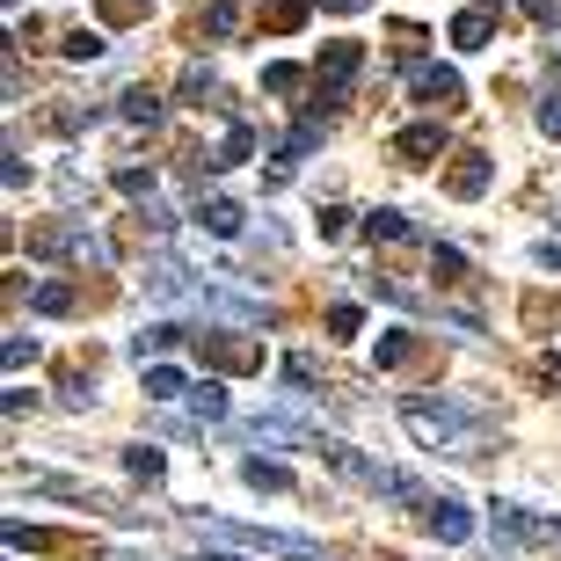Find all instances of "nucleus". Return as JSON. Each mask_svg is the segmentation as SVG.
<instances>
[{
    "mask_svg": "<svg viewBox=\"0 0 561 561\" xmlns=\"http://www.w3.org/2000/svg\"><path fill=\"white\" fill-rule=\"evenodd\" d=\"M423 525H431V540H445V547L474 540V518H467V511H459L453 496H431V511H423Z\"/></svg>",
    "mask_w": 561,
    "mask_h": 561,
    "instance_id": "9b49d317",
    "label": "nucleus"
},
{
    "mask_svg": "<svg viewBox=\"0 0 561 561\" xmlns=\"http://www.w3.org/2000/svg\"><path fill=\"white\" fill-rule=\"evenodd\" d=\"M263 88H271V95H299L307 73H299V66H263Z\"/></svg>",
    "mask_w": 561,
    "mask_h": 561,
    "instance_id": "7c9ffc66",
    "label": "nucleus"
},
{
    "mask_svg": "<svg viewBox=\"0 0 561 561\" xmlns=\"http://www.w3.org/2000/svg\"><path fill=\"white\" fill-rule=\"evenodd\" d=\"M183 401H190V409H197L205 423H227V387H219V379H197Z\"/></svg>",
    "mask_w": 561,
    "mask_h": 561,
    "instance_id": "5701e85b",
    "label": "nucleus"
},
{
    "mask_svg": "<svg viewBox=\"0 0 561 561\" xmlns=\"http://www.w3.org/2000/svg\"><path fill=\"white\" fill-rule=\"evenodd\" d=\"M117 117H125V125H161V95H153V88H125V95H117Z\"/></svg>",
    "mask_w": 561,
    "mask_h": 561,
    "instance_id": "a211bd4d",
    "label": "nucleus"
},
{
    "mask_svg": "<svg viewBox=\"0 0 561 561\" xmlns=\"http://www.w3.org/2000/svg\"><path fill=\"white\" fill-rule=\"evenodd\" d=\"M496 540H511V547H533V540H554L561 525L554 518H533V511H518V503H496Z\"/></svg>",
    "mask_w": 561,
    "mask_h": 561,
    "instance_id": "6e6552de",
    "label": "nucleus"
},
{
    "mask_svg": "<svg viewBox=\"0 0 561 561\" xmlns=\"http://www.w3.org/2000/svg\"><path fill=\"white\" fill-rule=\"evenodd\" d=\"M219 561H255V554H249V547H241V554H219Z\"/></svg>",
    "mask_w": 561,
    "mask_h": 561,
    "instance_id": "79ce46f5",
    "label": "nucleus"
},
{
    "mask_svg": "<svg viewBox=\"0 0 561 561\" xmlns=\"http://www.w3.org/2000/svg\"><path fill=\"white\" fill-rule=\"evenodd\" d=\"M365 241H416V227H409V211H365Z\"/></svg>",
    "mask_w": 561,
    "mask_h": 561,
    "instance_id": "6ab92c4d",
    "label": "nucleus"
},
{
    "mask_svg": "<svg viewBox=\"0 0 561 561\" xmlns=\"http://www.w3.org/2000/svg\"><path fill=\"white\" fill-rule=\"evenodd\" d=\"M416 351H423V343H416V335H409V329H387V335H379V343H373L379 373H394V365H416Z\"/></svg>",
    "mask_w": 561,
    "mask_h": 561,
    "instance_id": "2eb2a0df",
    "label": "nucleus"
},
{
    "mask_svg": "<svg viewBox=\"0 0 561 561\" xmlns=\"http://www.w3.org/2000/svg\"><path fill=\"white\" fill-rule=\"evenodd\" d=\"M365 329V313L351 307V299H343V307H329V335H357Z\"/></svg>",
    "mask_w": 561,
    "mask_h": 561,
    "instance_id": "72a5a7b5",
    "label": "nucleus"
},
{
    "mask_svg": "<svg viewBox=\"0 0 561 561\" xmlns=\"http://www.w3.org/2000/svg\"><path fill=\"white\" fill-rule=\"evenodd\" d=\"M51 131H81V125H95V110H81V103H59L51 117H44Z\"/></svg>",
    "mask_w": 561,
    "mask_h": 561,
    "instance_id": "2f4dec72",
    "label": "nucleus"
},
{
    "mask_svg": "<svg viewBox=\"0 0 561 561\" xmlns=\"http://www.w3.org/2000/svg\"><path fill=\"white\" fill-rule=\"evenodd\" d=\"M190 533H197V540H219V547H249V554H277V561H321V547L299 540V533H263V525H219V518H197Z\"/></svg>",
    "mask_w": 561,
    "mask_h": 561,
    "instance_id": "20e7f679",
    "label": "nucleus"
},
{
    "mask_svg": "<svg viewBox=\"0 0 561 561\" xmlns=\"http://www.w3.org/2000/svg\"><path fill=\"white\" fill-rule=\"evenodd\" d=\"M161 467H168V459L153 453V445H131V453H125V474L131 481H161Z\"/></svg>",
    "mask_w": 561,
    "mask_h": 561,
    "instance_id": "bb28decb",
    "label": "nucleus"
},
{
    "mask_svg": "<svg viewBox=\"0 0 561 561\" xmlns=\"http://www.w3.org/2000/svg\"><path fill=\"white\" fill-rule=\"evenodd\" d=\"M8 8H15V0H8Z\"/></svg>",
    "mask_w": 561,
    "mask_h": 561,
    "instance_id": "37998d69",
    "label": "nucleus"
},
{
    "mask_svg": "<svg viewBox=\"0 0 561 561\" xmlns=\"http://www.w3.org/2000/svg\"><path fill=\"white\" fill-rule=\"evenodd\" d=\"M525 329H554V299L533 291V299H525Z\"/></svg>",
    "mask_w": 561,
    "mask_h": 561,
    "instance_id": "c9c22d12",
    "label": "nucleus"
},
{
    "mask_svg": "<svg viewBox=\"0 0 561 561\" xmlns=\"http://www.w3.org/2000/svg\"><path fill=\"white\" fill-rule=\"evenodd\" d=\"M321 8H335V15H357V8H373V0H321Z\"/></svg>",
    "mask_w": 561,
    "mask_h": 561,
    "instance_id": "a19ab883",
    "label": "nucleus"
},
{
    "mask_svg": "<svg viewBox=\"0 0 561 561\" xmlns=\"http://www.w3.org/2000/svg\"><path fill=\"white\" fill-rule=\"evenodd\" d=\"M518 8H525V22H540V30H554V22H561L554 0H518Z\"/></svg>",
    "mask_w": 561,
    "mask_h": 561,
    "instance_id": "e433bc0d",
    "label": "nucleus"
},
{
    "mask_svg": "<svg viewBox=\"0 0 561 561\" xmlns=\"http://www.w3.org/2000/svg\"><path fill=\"white\" fill-rule=\"evenodd\" d=\"M540 131H547V139H561V95H547V103H540Z\"/></svg>",
    "mask_w": 561,
    "mask_h": 561,
    "instance_id": "4c0bfd02",
    "label": "nucleus"
},
{
    "mask_svg": "<svg viewBox=\"0 0 561 561\" xmlns=\"http://www.w3.org/2000/svg\"><path fill=\"white\" fill-rule=\"evenodd\" d=\"M117 190H125V197H146V190H153V168L125 161V168H117Z\"/></svg>",
    "mask_w": 561,
    "mask_h": 561,
    "instance_id": "473e14b6",
    "label": "nucleus"
},
{
    "mask_svg": "<svg viewBox=\"0 0 561 561\" xmlns=\"http://www.w3.org/2000/svg\"><path fill=\"white\" fill-rule=\"evenodd\" d=\"M401 423H409V437H416L423 453H453V459L489 453V423H481L474 409L445 401V394H409L401 401Z\"/></svg>",
    "mask_w": 561,
    "mask_h": 561,
    "instance_id": "f257e3e1",
    "label": "nucleus"
},
{
    "mask_svg": "<svg viewBox=\"0 0 561 561\" xmlns=\"http://www.w3.org/2000/svg\"><path fill=\"white\" fill-rule=\"evenodd\" d=\"M190 351L205 357L211 373H263V343H255V335H227V329H190Z\"/></svg>",
    "mask_w": 561,
    "mask_h": 561,
    "instance_id": "39448f33",
    "label": "nucleus"
},
{
    "mask_svg": "<svg viewBox=\"0 0 561 561\" xmlns=\"http://www.w3.org/2000/svg\"><path fill=\"white\" fill-rule=\"evenodd\" d=\"M88 241H95V233H88V219H51V227L30 233V255H44V263H51V255H81Z\"/></svg>",
    "mask_w": 561,
    "mask_h": 561,
    "instance_id": "1a4fd4ad",
    "label": "nucleus"
},
{
    "mask_svg": "<svg viewBox=\"0 0 561 561\" xmlns=\"http://www.w3.org/2000/svg\"><path fill=\"white\" fill-rule=\"evenodd\" d=\"M81 307V285H66V277H44L37 291H30V313H44V321H51V313H73Z\"/></svg>",
    "mask_w": 561,
    "mask_h": 561,
    "instance_id": "ddd939ff",
    "label": "nucleus"
},
{
    "mask_svg": "<svg viewBox=\"0 0 561 561\" xmlns=\"http://www.w3.org/2000/svg\"><path fill=\"white\" fill-rule=\"evenodd\" d=\"M190 379L175 373V365H146V401H183Z\"/></svg>",
    "mask_w": 561,
    "mask_h": 561,
    "instance_id": "393cba45",
    "label": "nucleus"
},
{
    "mask_svg": "<svg viewBox=\"0 0 561 561\" xmlns=\"http://www.w3.org/2000/svg\"><path fill=\"white\" fill-rule=\"evenodd\" d=\"M437 153H445V125H437V117H431V125L394 131V161H401V168H431Z\"/></svg>",
    "mask_w": 561,
    "mask_h": 561,
    "instance_id": "9d476101",
    "label": "nucleus"
},
{
    "mask_svg": "<svg viewBox=\"0 0 561 561\" xmlns=\"http://www.w3.org/2000/svg\"><path fill=\"white\" fill-rule=\"evenodd\" d=\"M95 15H103V30H131L153 15V0H95Z\"/></svg>",
    "mask_w": 561,
    "mask_h": 561,
    "instance_id": "b1692460",
    "label": "nucleus"
},
{
    "mask_svg": "<svg viewBox=\"0 0 561 561\" xmlns=\"http://www.w3.org/2000/svg\"><path fill=\"white\" fill-rule=\"evenodd\" d=\"M313 0H263V30H277V37H291V30H307Z\"/></svg>",
    "mask_w": 561,
    "mask_h": 561,
    "instance_id": "dca6fc26",
    "label": "nucleus"
},
{
    "mask_svg": "<svg viewBox=\"0 0 561 561\" xmlns=\"http://www.w3.org/2000/svg\"><path fill=\"white\" fill-rule=\"evenodd\" d=\"M183 103L190 110H227V88H219L211 66H183Z\"/></svg>",
    "mask_w": 561,
    "mask_h": 561,
    "instance_id": "f8f14e48",
    "label": "nucleus"
},
{
    "mask_svg": "<svg viewBox=\"0 0 561 561\" xmlns=\"http://www.w3.org/2000/svg\"><path fill=\"white\" fill-rule=\"evenodd\" d=\"M351 219H357V211H343V205H321V211H313L321 241H343V233H351Z\"/></svg>",
    "mask_w": 561,
    "mask_h": 561,
    "instance_id": "c756f323",
    "label": "nucleus"
},
{
    "mask_svg": "<svg viewBox=\"0 0 561 561\" xmlns=\"http://www.w3.org/2000/svg\"><path fill=\"white\" fill-rule=\"evenodd\" d=\"M241 481H249V489H263V496H285V489H291V474L277 467V459H249V467H241Z\"/></svg>",
    "mask_w": 561,
    "mask_h": 561,
    "instance_id": "a878e982",
    "label": "nucleus"
},
{
    "mask_svg": "<svg viewBox=\"0 0 561 561\" xmlns=\"http://www.w3.org/2000/svg\"><path fill=\"white\" fill-rule=\"evenodd\" d=\"M489 175H496V161H489L481 146H467V153H453V168H445V190H453L459 205H474L481 190H489Z\"/></svg>",
    "mask_w": 561,
    "mask_h": 561,
    "instance_id": "0eeeda50",
    "label": "nucleus"
},
{
    "mask_svg": "<svg viewBox=\"0 0 561 561\" xmlns=\"http://www.w3.org/2000/svg\"><path fill=\"white\" fill-rule=\"evenodd\" d=\"M285 379L291 387H313V357H285Z\"/></svg>",
    "mask_w": 561,
    "mask_h": 561,
    "instance_id": "58836bf2",
    "label": "nucleus"
},
{
    "mask_svg": "<svg viewBox=\"0 0 561 561\" xmlns=\"http://www.w3.org/2000/svg\"><path fill=\"white\" fill-rule=\"evenodd\" d=\"M59 51H66V59H73V66H88V59H103L110 44H103V37H95V30H73V37H66V44H59Z\"/></svg>",
    "mask_w": 561,
    "mask_h": 561,
    "instance_id": "cd10ccee",
    "label": "nucleus"
},
{
    "mask_svg": "<svg viewBox=\"0 0 561 561\" xmlns=\"http://www.w3.org/2000/svg\"><path fill=\"white\" fill-rule=\"evenodd\" d=\"M241 22H249V8H241V0H211L205 15H197V30H205V37H233Z\"/></svg>",
    "mask_w": 561,
    "mask_h": 561,
    "instance_id": "aec40b11",
    "label": "nucleus"
},
{
    "mask_svg": "<svg viewBox=\"0 0 561 561\" xmlns=\"http://www.w3.org/2000/svg\"><path fill=\"white\" fill-rule=\"evenodd\" d=\"M409 88H416V103H431V110H459V103H467V81H459L453 66L409 59Z\"/></svg>",
    "mask_w": 561,
    "mask_h": 561,
    "instance_id": "423d86ee",
    "label": "nucleus"
},
{
    "mask_svg": "<svg viewBox=\"0 0 561 561\" xmlns=\"http://www.w3.org/2000/svg\"><path fill=\"white\" fill-rule=\"evenodd\" d=\"M540 263H547V271H561V241H540Z\"/></svg>",
    "mask_w": 561,
    "mask_h": 561,
    "instance_id": "ea45409f",
    "label": "nucleus"
},
{
    "mask_svg": "<svg viewBox=\"0 0 561 561\" xmlns=\"http://www.w3.org/2000/svg\"><path fill=\"white\" fill-rule=\"evenodd\" d=\"M175 343H190V329H175V321H153V329H139L131 335V357H161V351H175Z\"/></svg>",
    "mask_w": 561,
    "mask_h": 561,
    "instance_id": "4468645a",
    "label": "nucleus"
},
{
    "mask_svg": "<svg viewBox=\"0 0 561 561\" xmlns=\"http://www.w3.org/2000/svg\"><path fill=\"white\" fill-rule=\"evenodd\" d=\"M197 219H205V233H219V241H233V233H241V205H233V197H205V205H197Z\"/></svg>",
    "mask_w": 561,
    "mask_h": 561,
    "instance_id": "f3484780",
    "label": "nucleus"
},
{
    "mask_svg": "<svg viewBox=\"0 0 561 561\" xmlns=\"http://www.w3.org/2000/svg\"><path fill=\"white\" fill-rule=\"evenodd\" d=\"M0 357H8V373H22V365L37 357V335H8V351H0Z\"/></svg>",
    "mask_w": 561,
    "mask_h": 561,
    "instance_id": "f704fd0d",
    "label": "nucleus"
},
{
    "mask_svg": "<svg viewBox=\"0 0 561 561\" xmlns=\"http://www.w3.org/2000/svg\"><path fill=\"white\" fill-rule=\"evenodd\" d=\"M249 153H255V131H249V125H233L227 139H219V153H205V168H241Z\"/></svg>",
    "mask_w": 561,
    "mask_h": 561,
    "instance_id": "4be33fe9",
    "label": "nucleus"
},
{
    "mask_svg": "<svg viewBox=\"0 0 561 561\" xmlns=\"http://www.w3.org/2000/svg\"><path fill=\"white\" fill-rule=\"evenodd\" d=\"M365 73V44L357 37H335L321 44V59H313V117H329V110L351 103V81Z\"/></svg>",
    "mask_w": 561,
    "mask_h": 561,
    "instance_id": "7ed1b4c3",
    "label": "nucleus"
},
{
    "mask_svg": "<svg viewBox=\"0 0 561 561\" xmlns=\"http://www.w3.org/2000/svg\"><path fill=\"white\" fill-rule=\"evenodd\" d=\"M431 271H437V285H467V255L459 249H431Z\"/></svg>",
    "mask_w": 561,
    "mask_h": 561,
    "instance_id": "c85d7f7f",
    "label": "nucleus"
},
{
    "mask_svg": "<svg viewBox=\"0 0 561 561\" xmlns=\"http://www.w3.org/2000/svg\"><path fill=\"white\" fill-rule=\"evenodd\" d=\"M313 453L329 459L335 474H351L357 489H373V496H387V503H409V511H431V489H423V481H409V474H394V467H379V459H365L357 445H343V437H313Z\"/></svg>",
    "mask_w": 561,
    "mask_h": 561,
    "instance_id": "f03ea898",
    "label": "nucleus"
},
{
    "mask_svg": "<svg viewBox=\"0 0 561 561\" xmlns=\"http://www.w3.org/2000/svg\"><path fill=\"white\" fill-rule=\"evenodd\" d=\"M489 37H496V22L481 15V8H467V15H453V44H459V51H481Z\"/></svg>",
    "mask_w": 561,
    "mask_h": 561,
    "instance_id": "412c9836",
    "label": "nucleus"
}]
</instances>
